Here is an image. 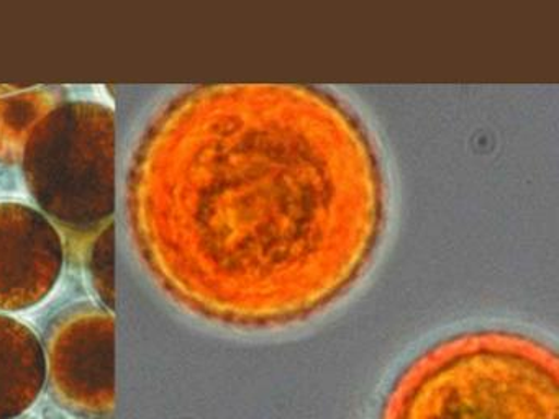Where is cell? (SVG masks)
Returning <instances> with one entry per match:
<instances>
[{
  "instance_id": "2",
  "label": "cell",
  "mask_w": 559,
  "mask_h": 419,
  "mask_svg": "<svg viewBox=\"0 0 559 419\" xmlns=\"http://www.w3.org/2000/svg\"><path fill=\"white\" fill-rule=\"evenodd\" d=\"M376 419H559L558 354L507 327L450 334L399 370Z\"/></svg>"
},
{
  "instance_id": "1",
  "label": "cell",
  "mask_w": 559,
  "mask_h": 419,
  "mask_svg": "<svg viewBox=\"0 0 559 419\" xmlns=\"http://www.w3.org/2000/svg\"><path fill=\"white\" fill-rule=\"evenodd\" d=\"M178 231L186 291L245 331L306 323L371 267L388 223L365 121L322 87L204 88L179 113Z\"/></svg>"
}]
</instances>
